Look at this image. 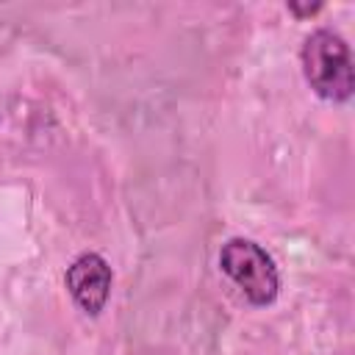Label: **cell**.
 Here are the masks:
<instances>
[{"label":"cell","mask_w":355,"mask_h":355,"mask_svg":"<svg viewBox=\"0 0 355 355\" xmlns=\"http://www.w3.org/2000/svg\"><path fill=\"white\" fill-rule=\"evenodd\" d=\"M302 75L322 100H349L355 86L349 44L336 31L316 28L302 44Z\"/></svg>","instance_id":"obj_1"},{"label":"cell","mask_w":355,"mask_h":355,"mask_svg":"<svg viewBox=\"0 0 355 355\" xmlns=\"http://www.w3.org/2000/svg\"><path fill=\"white\" fill-rule=\"evenodd\" d=\"M219 269L258 308L275 302V297L280 291V275H277V266H275L272 255L250 239L225 241L222 250H219Z\"/></svg>","instance_id":"obj_2"},{"label":"cell","mask_w":355,"mask_h":355,"mask_svg":"<svg viewBox=\"0 0 355 355\" xmlns=\"http://www.w3.org/2000/svg\"><path fill=\"white\" fill-rule=\"evenodd\" d=\"M67 291L75 300V305L89 313V316H100V311L105 308L108 297H111V283H114V272L108 266V261L97 252H83L78 255L64 275Z\"/></svg>","instance_id":"obj_3"},{"label":"cell","mask_w":355,"mask_h":355,"mask_svg":"<svg viewBox=\"0 0 355 355\" xmlns=\"http://www.w3.org/2000/svg\"><path fill=\"white\" fill-rule=\"evenodd\" d=\"M288 8H291L294 14H300V17H302V14H313V11H319L322 6H319V3H313V6H294V3H291Z\"/></svg>","instance_id":"obj_4"}]
</instances>
